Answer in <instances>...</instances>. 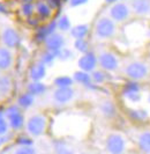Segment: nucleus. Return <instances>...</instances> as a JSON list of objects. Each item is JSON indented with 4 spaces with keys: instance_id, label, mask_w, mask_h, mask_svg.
I'll return each instance as SVG.
<instances>
[{
    "instance_id": "obj_24",
    "label": "nucleus",
    "mask_w": 150,
    "mask_h": 154,
    "mask_svg": "<svg viewBox=\"0 0 150 154\" xmlns=\"http://www.w3.org/2000/svg\"><path fill=\"white\" fill-rule=\"evenodd\" d=\"M99 109L105 117H113L116 115V107L111 101H103Z\"/></svg>"
},
{
    "instance_id": "obj_11",
    "label": "nucleus",
    "mask_w": 150,
    "mask_h": 154,
    "mask_svg": "<svg viewBox=\"0 0 150 154\" xmlns=\"http://www.w3.org/2000/svg\"><path fill=\"white\" fill-rule=\"evenodd\" d=\"M122 93H124L125 97L133 103L141 101V87L137 81H134V80L128 81L124 87Z\"/></svg>"
},
{
    "instance_id": "obj_16",
    "label": "nucleus",
    "mask_w": 150,
    "mask_h": 154,
    "mask_svg": "<svg viewBox=\"0 0 150 154\" xmlns=\"http://www.w3.org/2000/svg\"><path fill=\"white\" fill-rule=\"evenodd\" d=\"M46 75V66L43 63H35L29 71V78L31 81H42Z\"/></svg>"
},
{
    "instance_id": "obj_17",
    "label": "nucleus",
    "mask_w": 150,
    "mask_h": 154,
    "mask_svg": "<svg viewBox=\"0 0 150 154\" xmlns=\"http://www.w3.org/2000/svg\"><path fill=\"white\" fill-rule=\"evenodd\" d=\"M90 31V26L88 23H80V24H76L73 26L69 30L70 36L74 39H80V38H86L88 36Z\"/></svg>"
},
{
    "instance_id": "obj_23",
    "label": "nucleus",
    "mask_w": 150,
    "mask_h": 154,
    "mask_svg": "<svg viewBox=\"0 0 150 154\" xmlns=\"http://www.w3.org/2000/svg\"><path fill=\"white\" fill-rule=\"evenodd\" d=\"M56 20H57V28H58V30L61 31V32L69 31L70 28L73 27L70 20H69V17H68V15H66V14L60 15L59 17L56 19Z\"/></svg>"
},
{
    "instance_id": "obj_44",
    "label": "nucleus",
    "mask_w": 150,
    "mask_h": 154,
    "mask_svg": "<svg viewBox=\"0 0 150 154\" xmlns=\"http://www.w3.org/2000/svg\"><path fill=\"white\" fill-rule=\"evenodd\" d=\"M148 102H149V104H150V94L148 95Z\"/></svg>"
},
{
    "instance_id": "obj_9",
    "label": "nucleus",
    "mask_w": 150,
    "mask_h": 154,
    "mask_svg": "<svg viewBox=\"0 0 150 154\" xmlns=\"http://www.w3.org/2000/svg\"><path fill=\"white\" fill-rule=\"evenodd\" d=\"M65 43H66V41H65L64 35L58 32V31L51 34L44 42L46 50L51 51L53 54H57L59 50H61L62 48H65Z\"/></svg>"
},
{
    "instance_id": "obj_40",
    "label": "nucleus",
    "mask_w": 150,
    "mask_h": 154,
    "mask_svg": "<svg viewBox=\"0 0 150 154\" xmlns=\"http://www.w3.org/2000/svg\"><path fill=\"white\" fill-rule=\"evenodd\" d=\"M0 14H4V15H8L9 14V9H8V7L4 2H0Z\"/></svg>"
},
{
    "instance_id": "obj_38",
    "label": "nucleus",
    "mask_w": 150,
    "mask_h": 154,
    "mask_svg": "<svg viewBox=\"0 0 150 154\" xmlns=\"http://www.w3.org/2000/svg\"><path fill=\"white\" fill-rule=\"evenodd\" d=\"M46 2L50 5V7L52 8L53 11L60 8L61 4H62V1H61V0H46Z\"/></svg>"
},
{
    "instance_id": "obj_34",
    "label": "nucleus",
    "mask_w": 150,
    "mask_h": 154,
    "mask_svg": "<svg viewBox=\"0 0 150 154\" xmlns=\"http://www.w3.org/2000/svg\"><path fill=\"white\" fill-rule=\"evenodd\" d=\"M40 20H39V17H38L37 15H32L30 16V17H27L26 19V23L28 24V27H30V28H34V29H36V28H38L39 26H40Z\"/></svg>"
},
{
    "instance_id": "obj_10",
    "label": "nucleus",
    "mask_w": 150,
    "mask_h": 154,
    "mask_svg": "<svg viewBox=\"0 0 150 154\" xmlns=\"http://www.w3.org/2000/svg\"><path fill=\"white\" fill-rule=\"evenodd\" d=\"M97 64H98L97 56L94 54V52H90V51H88L87 54H83L79 58V60H77V66L80 67V69L84 71V72H88V73L95 71Z\"/></svg>"
},
{
    "instance_id": "obj_45",
    "label": "nucleus",
    "mask_w": 150,
    "mask_h": 154,
    "mask_svg": "<svg viewBox=\"0 0 150 154\" xmlns=\"http://www.w3.org/2000/svg\"><path fill=\"white\" fill-rule=\"evenodd\" d=\"M61 1H62V2H68L69 0H61Z\"/></svg>"
},
{
    "instance_id": "obj_29",
    "label": "nucleus",
    "mask_w": 150,
    "mask_h": 154,
    "mask_svg": "<svg viewBox=\"0 0 150 154\" xmlns=\"http://www.w3.org/2000/svg\"><path fill=\"white\" fill-rule=\"evenodd\" d=\"M56 58H57L56 54H53L51 51H47V50H46L44 54H42L39 62L43 63L45 66H51L53 63H54V60H56Z\"/></svg>"
},
{
    "instance_id": "obj_7",
    "label": "nucleus",
    "mask_w": 150,
    "mask_h": 154,
    "mask_svg": "<svg viewBox=\"0 0 150 154\" xmlns=\"http://www.w3.org/2000/svg\"><path fill=\"white\" fill-rule=\"evenodd\" d=\"M126 141L119 133H111L106 139V149L111 154H121L125 151Z\"/></svg>"
},
{
    "instance_id": "obj_32",
    "label": "nucleus",
    "mask_w": 150,
    "mask_h": 154,
    "mask_svg": "<svg viewBox=\"0 0 150 154\" xmlns=\"http://www.w3.org/2000/svg\"><path fill=\"white\" fill-rule=\"evenodd\" d=\"M54 149H56V154H74L73 151L66 144H64L61 141H57L54 144Z\"/></svg>"
},
{
    "instance_id": "obj_6",
    "label": "nucleus",
    "mask_w": 150,
    "mask_h": 154,
    "mask_svg": "<svg viewBox=\"0 0 150 154\" xmlns=\"http://www.w3.org/2000/svg\"><path fill=\"white\" fill-rule=\"evenodd\" d=\"M98 64L102 69L107 72H113L119 67V59L111 51H102L97 57Z\"/></svg>"
},
{
    "instance_id": "obj_19",
    "label": "nucleus",
    "mask_w": 150,
    "mask_h": 154,
    "mask_svg": "<svg viewBox=\"0 0 150 154\" xmlns=\"http://www.w3.org/2000/svg\"><path fill=\"white\" fill-rule=\"evenodd\" d=\"M74 81H76L77 84H81V85L86 86V87H89L92 88L94 84H92V80H91V75H90L88 72H84V71H77L74 73Z\"/></svg>"
},
{
    "instance_id": "obj_36",
    "label": "nucleus",
    "mask_w": 150,
    "mask_h": 154,
    "mask_svg": "<svg viewBox=\"0 0 150 154\" xmlns=\"http://www.w3.org/2000/svg\"><path fill=\"white\" fill-rule=\"evenodd\" d=\"M14 154H36V151L31 145H29V146H20L17 149H15Z\"/></svg>"
},
{
    "instance_id": "obj_31",
    "label": "nucleus",
    "mask_w": 150,
    "mask_h": 154,
    "mask_svg": "<svg viewBox=\"0 0 150 154\" xmlns=\"http://www.w3.org/2000/svg\"><path fill=\"white\" fill-rule=\"evenodd\" d=\"M91 80H92V82L94 84H97V85H99V84H103L105 80H106V75H105V73L103 72V71H92L91 72Z\"/></svg>"
},
{
    "instance_id": "obj_20",
    "label": "nucleus",
    "mask_w": 150,
    "mask_h": 154,
    "mask_svg": "<svg viewBox=\"0 0 150 154\" xmlns=\"http://www.w3.org/2000/svg\"><path fill=\"white\" fill-rule=\"evenodd\" d=\"M27 92L32 94L34 96H39L46 92V86L42 81H31L27 87Z\"/></svg>"
},
{
    "instance_id": "obj_4",
    "label": "nucleus",
    "mask_w": 150,
    "mask_h": 154,
    "mask_svg": "<svg viewBox=\"0 0 150 154\" xmlns=\"http://www.w3.org/2000/svg\"><path fill=\"white\" fill-rule=\"evenodd\" d=\"M46 124H47L46 117L40 114H36V115H32L28 119L26 128L29 134H31L32 137H38L44 133Z\"/></svg>"
},
{
    "instance_id": "obj_39",
    "label": "nucleus",
    "mask_w": 150,
    "mask_h": 154,
    "mask_svg": "<svg viewBox=\"0 0 150 154\" xmlns=\"http://www.w3.org/2000/svg\"><path fill=\"white\" fill-rule=\"evenodd\" d=\"M17 143L21 145V146H29V145H32V140L29 138H26V137H21V138L17 140Z\"/></svg>"
},
{
    "instance_id": "obj_46",
    "label": "nucleus",
    "mask_w": 150,
    "mask_h": 154,
    "mask_svg": "<svg viewBox=\"0 0 150 154\" xmlns=\"http://www.w3.org/2000/svg\"><path fill=\"white\" fill-rule=\"evenodd\" d=\"M120 1H133V0H120Z\"/></svg>"
},
{
    "instance_id": "obj_27",
    "label": "nucleus",
    "mask_w": 150,
    "mask_h": 154,
    "mask_svg": "<svg viewBox=\"0 0 150 154\" xmlns=\"http://www.w3.org/2000/svg\"><path fill=\"white\" fill-rule=\"evenodd\" d=\"M20 13L26 19L35 15V4H21V6H20Z\"/></svg>"
},
{
    "instance_id": "obj_22",
    "label": "nucleus",
    "mask_w": 150,
    "mask_h": 154,
    "mask_svg": "<svg viewBox=\"0 0 150 154\" xmlns=\"http://www.w3.org/2000/svg\"><path fill=\"white\" fill-rule=\"evenodd\" d=\"M34 102H35V96H34L32 94H30L29 92L21 94V95L19 96V99H17V104H19V107L24 108V109L30 108V107L34 104Z\"/></svg>"
},
{
    "instance_id": "obj_18",
    "label": "nucleus",
    "mask_w": 150,
    "mask_h": 154,
    "mask_svg": "<svg viewBox=\"0 0 150 154\" xmlns=\"http://www.w3.org/2000/svg\"><path fill=\"white\" fill-rule=\"evenodd\" d=\"M137 145L143 153L150 154V131H143L139 134Z\"/></svg>"
},
{
    "instance_id": "obj_12",
    "label": "nucleus",
    "mask_w": 150,
    "mask_h": 154,
    "mask_svg": "<svg viewBox=\"0 0 150 154\" xmlns=\"http://www.w3.org/2000/svg\"><path fill=\"white\" fill-rule=\"evenodd\" d=\"M75 92L72 87H58L53 92V100L59 104H66L74 99Z\"/></svg>"
},
{
    "instance_id": "obj_43",
    "label": "nucleus",
    "mask_w": 150,
    "mask_h": 154,
    "mask_svg": "<svg viewBox=\"0 0 150 154\" xmlns=\"http://www.w3.org/2000/svg\"><path fill=\"white\" fill-rule=\"evenodd\" d=\"M105 4H107V5H113V4H116V2H118V1H120V0H104Z\"/></svg>"
},
{
    "instance_id": "obj_5",
    "label": "nucleus",
    "mask_w": 150,
    "mask_h": 154,
    "mask_svg": "<svg viewBox=\"0 0 150 154\" xmlns=\"http://www.w3.org/2000/svg\"><path fill=\"white\" fill-rule=\"evenodd\" d=\"M0 39L4 46L8 49H15L21 44V35L13 27H5L1 30Z\"/></svg>"
},
{
    "instance_id": "obj_33",
    "label": "nucleus",
    "mask_w": 150,
    "mask_h": 154,
    "mask_svg": "<svg viewBox=\"0 0 150 154\" xmlns=\"http://www.w3.org/2000/svg\"><path fill=\"white\" fill-rule=\"evenodd\" d=\"M56 56H57V58H59L60 60H67V59L73 57V52H72V50H69L67 48H62L61 50H59L56 54Z\"/></svg>"
},
{
    "instance_id": "obj_13",
    "label": "nucleus",
    "mask_w": 150,
    "mask_h": 154,
    "mask_svg": "<svg viewBox=\"0 0 150 154\" xmlns=\"http://www.w3.org/2000/svg\"><path fill=\"white\" fill-rule=\"evenodd\" d=\"M35 14L40 21H50L53 15V9L46 2V0H36L35 2Z\"/></svg>"
},
{
    "instance_id": "obj_37",
    "label": "nucleus",
    "mask_w": 150,
    "mask_h": 154,
    "mask_svg": "<svg viewBox=\"0 0 150 154\" xmlns=\"http://www.w3.org/2000/svg\"><path fill=\"white\" fill-rule=\"evenodd\" d=\"M89 0H69L68 1V5L69 7L72 8H76V7H80V6H83L86 4H88Z\"/></svg>"
},
{
    "instance_id": "obj_41",
    "label": "nucleus",
    "mask_w": 150,
    "mask_h": 154,
    "mask_svg": "<svg viewBox=\"0 0 150 154\" xmlns=\"http://www.w3.org/2000/svg\"><path fill=\"white\" fill-rule=\"evenodd\" d=\"M6 140H7V138L5 137V134H0V146H1L2 144H5Z\"/></svg>"
},
{
    "instance_id": "obj_2",
    "label": "nucleus",
    "mask_w": 150,
    "mask_h": 154,
    "mask_svg": "<svg viewBox=\"0 0 150 154\" xmlns=\"http://www.w3.org/2000/svg\"><path fill=\"white\" fill-rule=\"evenodd\" d=\"M130 14H132V9L126 1H118L111 5L109 8V16L116 23L126 22L130 17Z\"/></svg>"
},
{
    "instance_id": "obj_8",
    "label": "nucleus",
    "mask_w": 150,
    "mask_h": 154,
    "mask_svg": "<svg viewBox=\"0 0 150 154\" xmlns=\"http://www.w3.org/2000/svg\"><path fill=\"white\" fill-rule=\"evenodd\" d=\"M57 30H58V28H57V20L56 19L50 20L47 23L40 24L38 28H36V31H35V41L38 42V43H44L45 39L47 38L51 34L56 32Z\"/></svg>"
},
{
    "instance_id": "obj_42",
    "label": "nucleus",
    "mask_w": 150,
    "mask_h": 154,
    "mask_svg": "<svg viewBox=\"0 0 150 154\" xmlns=\"http://www.w3.org/2000/svg\"><path fill=\"white\" fill-rule=\"evenodd\" d=\"M21 4H35L36 0H20Z\"/></svg>"
},
{
    "instance_id": "obj_21",
    "label": "nucleus",
    "mask_w": 150,
    "mask_h": 154,
    "mask_svg": "<svg viewBox=\"0 0 150 154\" xmlns=\"http://www.w3.org/2000/svg\"><path fill=\"white\" fill-rule=\"evenodd\" d=\"M7 119L9 125H10V128L14 129V130L21 129L23 126V124H24V117L21 114V111H17V112L13 114L12 116H9Z\"/></svg>"
},
{
    "instance_id": "obj_26",
    "label": "nucleus",
    "mask_w": 150,
    "mask_h": 154,
    "mask_svg": "<svg viewBox=\"0 0 150 154\" xmlns=\"http://www.w3.org/2000/svg\"><path fill=\"white\" fill-rule=\"evenodd\" d=\"M74 49L80 54H87L89 51V42L86 38H80L74 41Z\"/></svg>"
},
{
    "instance_id": "obj_30",
    "label": "nucleus",
    "mask_w": 150,
    "mask_h": 154,
    "mask_svg": "<svg viewBox=\"0 0 150 154\" xmlns=\"http://www.w3.org/2000/svg\"><path fill=\"white\" fill-rule=\"evenodd\" d=\"M130 117L135 121H144L148 118V111L144 109H136L130 110Z\"/></svg>"
},
{
    "instance_id": "obj_28",
    "label": "nucleus",
    "mask_w": 150,
    "mask_h": 154,
    "mask_svg": "<svg viewBox=\"0 0 150 154\" xmlns=\"http://www.w3.org/2000/svg\"><path fill=\"white\" fill-rule=\"evenodd\" d=\"M74 82V79L67 77V75H61L54 79V85L58 87H72Z\"/></svg>"
},
{
    "instance_id": "obj_15",
    "label": "nucleus",
    "mask_w": 150,
    "mask_h": 154,
    "mask_svg": "<svg viewBox=\"0 0 150 154\" xmlns=\"http://www.w3.org/2000/svg\"><path fill=\"white\" fill-rule=\"evenodd\" d=\"M13 65V54L10 49L6 46H0V69L6 71Z\"/></svg>"
},
{
    "instance_id": "obj_14",
    "label": "nucleus",
    "mask_w": 150,
    "mask_h": 154,
    "mask_svg": "<svg viewBox=\"0 0 150 154\" xmlns=\"http://www.w3.org/2000/svg\"><path fill=\"white\" fill-rule=\"evenodd\" d=\"M129 6L135 15L146 16L150 14V0H133Z\"/></svg>"
},
{
    "instance_id": "obj_35",
    "label": "nucleus",
    "mask_w": 150,
    "mask_h": 154,
    "mask_svg": "<svg viewBox=\"0 0 150 154\" xmlns=\"http://www.w3.org/2000/svg\"><path fill=\"white\" fill-rule=\"evenodd\" d=\"M8 130V123L4 111H0V134H6Z\"/></svg>"
},
{
    "instance_id": "obj_25",
    "label": "nucleus",
    "mask_w": 150,
    "mask_h": 154,
    "mask_svg": "<svg viewBox=\"0 0 150 154\" xmlns=\"http://www.w3.org/2000/svg\"><path fill=\"white\" fill-rule=\"evenodd\" d=\"M12 89V80L7 75H0V95H6Z\"/></svg>"
},
{
    "instance_id": "obj_47",
    "label": "nucleus",
    "mask_w": 150,
    "mask_h": 154,
    "mask_svg": "<svg viewBox=\"0 0 150 154\" xmlns=\"http://www.w3.org/2000/svg\"><path fill=\"white\" fill-rule=\"evenodd\" d=\"M82 154H90V153H82Z\"/></svg>"
},
{
    "instance_id": "obj_3",
    "label": "nucleus",
    "mask_w": 150,
    "mask_h": 154,
    "mask_svg": "<svg viewBox=\"0 0 150 154\" xmlns=\"http://www.w3.org/2000/svg\"><path fill=\"white\" fill-rule=\"evenodd\" d=\"M125 74L130 80L134 81H140L148 77L149 74V67L146 63L140 62V60H134L129 63L125 67Z\"/></svg>"
},
{
    "instance_id": "obj_1",
    "label": "nucleus",
    "mask_w": 150,
    "mask_h": 154,
    "mask_svg": "<svg viewBox=\"0 0 150 154\" xmlns=\"http://www.w3.org/2000/svg\"><path fill=\"white\" fill-rule=\"evenodd\" d=\"M94 30L98 39L112 38L117 32V23L110 16H100L95 23Z\"/></svg>"
}]
</instances>
